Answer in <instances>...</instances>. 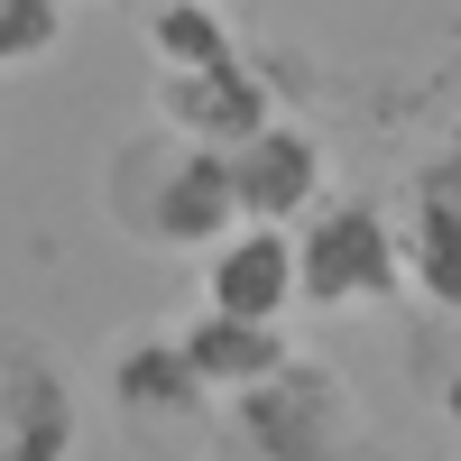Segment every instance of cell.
<instances>
[{
    "label": "cell",
    "instance_id": "obj_1",
    "mask_svg": "<svg viewBox=\"0 0 461 461\" xmlns=\"http://www.w3.org/2000/svg\"><path fill=\"white\" fill-rule=\"evenodd\" d=\"M102 212L148 258H203L240 230V176L221 148H194L176 130H139L102 158Z\"/></svg>",
    "mask_w": 461,
    "mask_h": 461
},
{
    "label": "cell",
    "instance_id": "obj_2",
    "mask_svg": "<svg viewBox=\"0 0 461 461\" xmlns=\"http://www.w3.org/2000/svg\"><path fill=\"white\" fill-rule=\"evenodd\" d=\"M295 258H304V304L314 314H397L415 295L406 286V212L369 203V194H332L295 230Z\"/></svg>",
    "mask_w": 461,
    "mask_h": 461
},
{
    "label": "cell",
    "instance_id": "obj_3",
    "mask_svg": "<svg viewBox=\"0 0 461 461\" xmlns=\"http://www.w3.org/2000/svg\"><path fill=\"white\" fill-rule=\"evenodd\" d=\"M221 425H230V443L249 461H341L360 443V406H351V388H341L323 360H286L267 388L230 397Z\"/></svg>",
    "mask_w": 461,
    "mask_h": 461
},
{
    "label": "cell",
    "instance_id": "obj_4",
    "mask_svg": "<svg viewBox=\"0 0 461 461\" xmlns=\"http://www.w3.org/2000/svg\"><path fill=\"white\" fill-rule=\"evenodd\" d=\"M230 176H240V212L249 221H277V230H304L332 203V148L304 121H286V111L249 148H230Z\"/></svg>",
    "mask_w": 461,
    "mask_h": 461
},
{
    "label": "cell",
    "instance_id": "obj_5",
    "mask_svg": "<svg viewBox=\"0 0 461 461\" xmlns=\"http://www.w3.org/2000/svg\"><path fill=\"white\" fill-rule=\"evenodd\" d=\"M203 267V304L212 314H240V323H286L304 304V258H295V230L277 221H240L221 249L194 258Z\"/></svg>",
    "mask_w": 461,
    "mask_h": 461
},
{
    "label": "cell",
    "instance_id": "obj_6",
    "mask_svg": "<svg viewBox=\"0 0 461 461\" xmlns=\"http://www.w3.org/2000/svg\"><path fill=\"white\" fill-rule=\"evenodd\" d=\"M267 121H277V93L258 84V65L249 56H230V65H203V74H158V130L176 139H194V148H249Z\"/></svg>",
    "mask_w": 461,
    "mask_h": 461
},
{
    "label": "cell",
    "instance_id": "obj_7",
    "mask_svg": "<svg viewBox=\"0 0 461 461\" xmlns=\"http://www.w3.org/2000/svg\"><path fill=\"white\" fill-rule=\"evenodd\" d=\"M111 406H121L130 434H194L212 415V388L194 378L176 332H130V341H111Z\"/></svg>",
    "mask_w": 461,
    "mask_h": 461
},
{
    "label": "cell",
    "instance_id": "obj_8",
    "mask_svg": "<svg viewBox=\"0 0 461 461\" xmlns=\"http://www.w3.org/2000/svg\"><path fill=\"white\" fill-rule=\"evenodd\" d=\"M0 461H74V434H84V415H74V378L65 360H47L37 341H0Z\"/></svg>",
    "mask_w": 461,
    "mask_h": 461
},
{
    "label": "cell",
    "instance_id": "obj_9",
    "mask_svg": "<svg viewBox=\"0 0 461 461\" xmlns=\"http://www.w3.org/2000/svg\"><path fill=\"white\" fill-rule=\"evenodd\" d=\"M176 341H185V360H194V378L212 388V406L267 388V378L295 360L286 323H240V314H212V304H194V314L176 323Z\"/></svg>",
    "mask_w": 461,
    "mask_h": 461
},
{
    "label": "cell",
    "instance_id": "obj_10",
    "mask_svg": "<svg viewBox=\"0 0 461 461\" xmlns=\"http://www.w3.org/2000/svg\"><path fill=\"white\" fill-rule=\"evenodd\" d=\"M406 286L425 314H461V203L406 194Z\"/></svg>",
    "mask_w": 461,
    "mask_h": 461
},
{
    "label": "cell",
    "instance_id": "obj_11",
    "mask_svg": "<svg viewBox=\"0 0 461 461\" xmlns=\"http://www.w3.org/2000/svg\"><path fill=\"white\" fill-rule=\"evenodd\" d=\"M148 56H158V74H203V65L240 56V28H230L221 0H158L148 10Z\"/></svg>",
    "mask_w": 461,
    "mask_h": 461
},
{
    "label": "cell",
    "instance_id": "obj_12",
    "mask_svg": "<svg viewBox=\"0 0 461 461\" xmlns=\"http://www.w3.org/2000/svg\"><path fill=\"white\" fill-rule=\"evenodd\" d=\"M65 47V0H0V74H28Z\"/></svg>",
    "mask_w": 461,
    "mask_h": 461
},
{
    "label": "cell",
    "instance_id": "obj_13",
    "mask_svg": "<svg viewBox=\"0 0 461 461\" xmlns=\"http://www.w3.org/2000/svg\"><path fill=\"white\" fill-rule=\"evenodd\" d=\"M415 388H425V406H434L443 425L461 434V314H434V323H425V351H415Z\"/></svg>",
    "mask_w": 461,
    "mask_h": 461
},
{
    "label": "cell",
    "instance_id": "obj_14",
    "mask_svg": "<svg viewBox=\"0 0 461 461\" xmlns=\"http://www.w3.org/2000/svg\"><path fill=\"white\" fill-rule=\"evenodd\" d=\"M415 194H434V203H461V130L434 148L425 167H415Z\"/></svg>",
    "mask_w": 461,
    "mask_h": 461
}]
</instances>
